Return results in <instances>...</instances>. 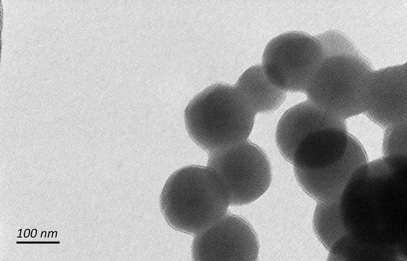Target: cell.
Here are the masks:
<instances>
[{
	"mask_svg": "<svg viewBox=\"0 0 407 261\" xmlns=\"http://www.w3.org/2000/svg\"><path fill=\"white\" fill-rule=\"evenodd\" d=\"M347 129L345 121L306 100L286 110L276 130V142L282 156L290 163L299 146L311 133L327 128Z\"/></svg>",
	"mask_w": 407,
	"mask_h": 261,
	"instance_id": "30bf717a",
	"label": "cell"
},
{
	"mask_svg": "<svg viewBox=\"0 0 407 261\" xmlns=\"http://www.w3.org/2000/svg\"><path fill=\"white\" fill-rule=\"evenodd\" d=\"M256 114L235 85L216 83L190 101L184 119L190 138L209 153L247 140Z\"/></svg>",
	"mask_w": 407,
	"mask_h": 261,
	"instance_id": "3957f363",
	"label": "cell"
},
{
	"mask_svg": "<svg viewBox=\"0 0 407 261\" xmlns=\"http://www.w3.org/2000/svg\"><path fill=\"white\" fill-rule=\"evenodd\" d=\"M160 208L168 224L196 235L227 213L229 203L216 173L208 166L180 168L167 179L160 194Z\"/></svg>",
	"mask_w": 407,
	"mask_h": 261,
	"instance_id": "277c9868",
	"label": "cell"
},
{
	"mask_svg": "<svg viewBox=\"0 0 407 261\" xmlns=\"http://www.w3.org/2000/svg\"><path fill=\"white\" fill-rule=\"evenodd\" d=\"M226 191L229 205L251 203L263 195L272 180L267 155L256 144L246 140L229 148L209 153L208 166Z\"/></svg>",
	"mask_w": 407,
	"mask_h": 261,
	"instance_id": "8992f818",
	"label": "cell"
},
{
	"mask_svg": "<svg viewBox=\"0 0 407 261\" xmlns=\"http://www.w3.org/2000/svg\"><path fill=\"white\" fill-rule=\"evenodd\" d=\"M323 54L316 36L289 31L269 42L263 52L262 68L271 82L279 89L305 93L319 67Z\"/></svg>",
	"mask_w": 407,
	"mask_h": 261,
	"instance_id": "5b68a950",
	"label": "cell"
},
{
	"mask_svg": "<svg viewBox=\"0 0 407 261\" xmlns=\"http://www.w3.org/2000/svg\"><path fill=\"white\" fill-rule=\"evenodd\" d=\"M351 134L347 129L327 128L308 136L296 150L294 168L319 170L330 166L345 155Z\"/></svg>",
	"mask_w": 407,
	"mask_h": 261,
	"instance_id": "8fae6325",
	"label": "cell"
},
{
	"mask_svg": "<svg viewBox=\"0 0 407 261\" xmlns=\"http://www.w3.org/2000/svg\"><path fill=\"white\" fill-rule=\"evenodd\" d=\"M258 252L259 243L251 225L227 213L195 235L192 246L194 260H256Z\"/></svg>",
	"mask_w": 407,
	"mask_h": 261,
	"instance_id": "52a82bcc",
	"label": "cell"
},
{
	"mask_svg": "<svg viewBox=\"0 0 407 261\" xmlns=\"http://www.w3.org/2000/svg\"><path fill=\"white\" fill-rule=\"evenodd\" d=\"M29 234H30V230L26 229L24 233V235L25 237H27L29 236Z\"/></svg>",
	"mask_w": 407,
	"mask_h": 261,
	"instance_id": "9a60e30c",
	"label": "cell"
},
{
	"mask_svg": "<svg viewBox=\"0 0 407 261\" xmlns=\"http://www.w3.org/2000/svg\"><path fill=\"white\" fill-rule=\"evenodd\" d=\"M406 64L372 71L364 113L384 128L406 121Z\"/></svg>",
	"mask_w": 407,
	"mask_h": 261,
	"instance_id": "ba28073f",
	"label": "cell"
},
{
	"mask_svg": "<svg viewBox=\"0 0 407 261\" xmlns=\"http://www.w3.org/2000/svg\"><path fill=\"white\" fill-rule=\"evenodd\" d=\"M406 121L386 128L382 152L384 156H406Z\"/></svg>",
	"mask_w": 407,
	"mask_h": 261,
	"instance_id": "4fadbf2b",
	"label": "cell"
},
{
	"mask_svg": "<svg viewBox=\"0 0 407 261\" xmlns=\"http://www.w3.org/2000/svg\"><path fill=\"white\" fill-rule=\"evenodd\" d=\"M235 86L256 114L275 111L286 98L285 92L271 82L259 65L247 69Z\"/></svg>",
	"mask_w": 407,
	"mask_h": 261,
	"instance_id": "7c38bea8",
	"label": "cell"
},
{
	"mask_svg": "<svg viewBox=\"0 0 407 261\" xmlns=\"http://www.w3.org/2000/svg\"><path fill=\"white\" fill-rule=\"evenodd\" d=\"M368 162L366 153L358 139L351 135L344 157L335 164L319 170L294 168L297 181L308 195L317 201L336 199L354 172Z\"/></svg>",
	"mask_w": 407,
	"mask_h": 261,
	"instance_id": "9c48e42d",
	"label": "cell"
},
{
	"mask_svg": "<svg viewBox=\"0 0 407 261\" xmlns=\"http://www.w3.org/2000/svg\"><path fill=\"white\" fill-rule=\"evenodd\" d=\"M323 57L308 88L307 100L345 120L363 113L372 69L345 34L329 30L316 35Z\"/></svg>",
	"mask_w": 407,
	"mask_h": 261,
	"instance_id": "7a4b0ae2",
	"label": "cell"
},
{
	"mask_svg": "<svg viewBox=\"0 0 407 261\" xmlns=\"http://www.w3.org/2000/svg\"><path fill=\"white\" fill-rule=\"evenodd\" d=\"M407 158L389 156L361 166L331 207L342 260L379 259L406 254Z\"/></svg>",
	"mask_w": 407,
	"mask_h": 261,
	"instance_id": "6da1fadb",
	"label": "cell"
},
{
	"mask_svg": "<svg viewBox=\"0 0 407 261\" xmlns=\"http://www.w3.org/2000/svg\"><path fill=\"white\" fill-rule=\"evenodd\" d=\"M36 234H37V230L35 229H33L32 232V237H35Z\"/></svg>",
	"mask_w": 407,
	"mask_h": 261,
	"instance_id": "5bb4252c",
	"label": "cell"
}]
</instances>
